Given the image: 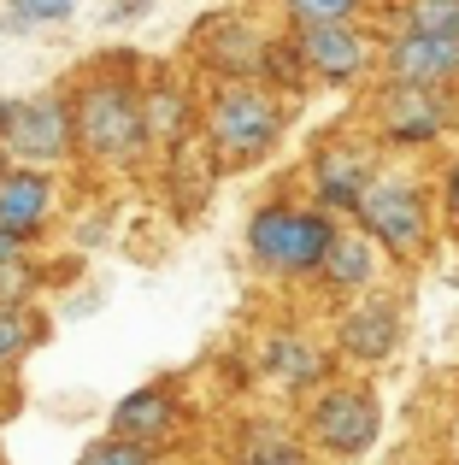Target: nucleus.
Returning a JSON list of instances; mask_svg holds the SVG:
<instances>
[{"label": "nucleus", "instance_id": "f257e3e1", "mask_svg": "<svg viewBox=\"0 0 459 465\" xmlns=\"http://www.w3.org/2000/svg\"><path fill=\"white\" fill-rule=\"evenodd\" d=\"M71 142L77 159L101 171H130L148 159V113H142V71L130 59H101L71 89Z\"/></svg>", "mask_w": 459, "mask_h": 465}, {"label": "nucleus", "instance_id": "f03ea898", "mask_svg": "<svg viewBox=\"0 0 459 465\" xmlns=\"http://www.w3.org/2000/svg\"><path fill=\"white\" fill-rule=\"evenodd\" d=\"M336 236H342V218H330L312 201L277 194V201L253 206L241 248H248V265L259 277H271V283H312Z\"/></svg>", "mask_w": 459, "mask_h": 465}, {"label": "nucleus", "instance_id": "7ed1b4c3", "mask_svg": "<svg viewBox=\"0 0 459 465\" xmlns=\"http://www.w3.org/2000/svg\"><path fill=\"white\" fill-rule=\"evenodd\" d=\"M288 130V101H277L259 83H212L200 101V148L219 171H248L277 153Z\"/></svg>", "mask_w": 459, "mask_h": 465}, {"label": "nucleus", "instance_id": "20e7f679", "mask_svg": "<svg viewBox=\"0 0 459 465\" xmlns=\"http://www.w3.org/2000/svg\"><path fill=\"white\" fill-rule=\"evenodd\" d=\"M354 224L371 236V248L395 265H425L430 242H436V201H430V183L406 165H383L371 177V189L359 194Z\"/></svg>", "mask_w": 459, "mask_h": 465}, {"label": "nucleus", "instance_id": "39448f33", "mask_svg": "<svg viewBox=\"0 0 459 465\" xmlns=\"http://www.w3.org/2000/svg\"><path fill=\"white\" fill-rule=\"evenodd\" d=\"M300 436L318 460H366L383 436V395L359 377H330L312 401H300Z\"/></svg>", "mask_w": 459, "mask_h": 465}, {"label": "nucleus", "instance_id": "423d86ee", "mask_svg": "<svg viewBox=\"0 0 459 465\" xmlns=\"http://www.w3.org/2000/svg\"><path fill=\"white\" fill-rule=\"evenodd\" d=\"M0 153L30 171H59L77 159L71 142V89H42L0 101Z\"/></svg>", "mask_w": 459, "mask_h": 465}, {"label": "nucleus", "instance_id": "0eeeda50", "mask_svg": "<svg viewBox=\"0 0 459 465\" xmlns=\"http://www.w3.org/2000/svg\"><path fill=\"white\" fill-rule=\"evenodd\" d=\"M371 124H377V148L395 153H425L459 124V94L448 89H406V83H383L371 101Z\"/></svg>", "mask_w": 459, "mask_h": 465}, {"label": "nucleus", "instance_id": "6e6552de", "mask_svg": "<svg viewBox=\"0 0 459 465\" xmlns=\"http://www.w3.org/2000/svg\"><path fill=\"white\" fill-rule=\"evenodd\" d=\"M377 171H383V159L371 136H324L307 153V201L324 206L330 218H354L359 194L371 189Z\"/></svg>", "mask_w": 459, "mask_h": 465}, {"label": "nucleus", "instance_id": "1a4fd4ad", "mask_svg": "<svg viewBox=\"0 0 459 465\" xmlns=\"http://www.w3.org/2000/svg\"><path fill=\"white\" fill-rule=\"evenodd\" d=\"M406 336V318H401V301L395 295H359V301H342L330 318V348L342 353L347 365H389L395 348Z\"/></svg>", "mask_w": 459, "mask_h": 465}, {"label": "nucleus", "instance_id": "9d476101", "mask_svg": "<svg viewBox=\"0 0 459 465\" xmlns=\"http://www.w3.org/2000/svg\"><path fill=\"white\" fill-rule=\"evenodd\" d=\"M307 59V77L324 89H359L377 65V47H371L366 24H312V30H288Z\"/></svg>", "mask_w": 459, "mask_h": 465}, {"label": "nucleus", "instance_id": "9b49d317", "mask_svg": "<svg viewBox=\"0 0 459 465\" xmlns=\"http://www.w3.org/2000/svg\"><path fill=\"white\" fill-rule=\"evenodd\" d=\"M253 371H259L277 395L312 401L324 383H330V348H324L312 330H300V324H277V330H265Z\"/></svg>", "mask_w": 459, "mask_h": 465}, {"label": "nucleus", "instance_id": "f8f14e48", "mask_svg": "<svg viewBox=\"0 0 459 465\" xmlns=\"http://www.w3.org/2000/svg\"><path fill=\"white\" fill-rule=\"evenodd\" d=\"M271 35L248 18V12H212L195 24V59L200 71H212V83H253L259 77V54Z\"/></svg>", "mask_w": 459, "mask_h": 465}, {"label": "nucleus", "instance_id": "ddd939ff", "mask_svg": "<svg viewBox=\"0 0 459 465\" xmlns=\"http://www.w3.org/2000/svg\"><path fill=\"white\" fill-rule=\"evenodd\" d=\"M383 83L406 89H459V42L454 35H418V30H389L377 47Z\"/></svg>", "mask_w": 459, "mask_h": 465}, {"label": "nucleus", "instance_id": "4468645a", "mask_svg": "<svg viewBox=\"0 0 459 465\" xmlns=\"http://www.w3.org/2000/svg\"><path fill=\"white\" fill-rule=\"evenodd\" d=\"M183 424H189V401H183V389H177V377H153V383L130 389V395L118 401L106 430L130 436V442H142V448H165Z\"/></svg>", "mask_w": 459, "mask_h": 465}, {"label": "nucleus", "instance_id": "2eb2a0df", "mask_svg": "<svg viewBox=\"0 0 459 465\" xmlns=\"http://www.w3.org/2000/svg\"><path fill=\"white\" fill-rule=\"evenodd\" d=\"M54 213H59V177L54 171L12 165L6 183H0V224L35 248V242L47 236V224H54Z\"/></svg>", "mask_w": 459, "mask_h": 465}, {"label": "nucleus", "instance_id": "dca6fc26", "mask_svg": "<svg viewBox=\"0 0 459 465\" xmlns=\"http://www.w3.org/2000/svg\"><path fill=\"white\" fill-rule=\"evenodd\" d=\"M142 113H148V142L165 153H183L189 142H200V101L189 94V83H177L171 71H160L153 83H142Z\"/></svg>", "mask_w": 459, "mask_h": 465}, {"label": "nucleus", "instance_id": "f3484780", "mask_svg": "<svg viewBox=\"0 0 459 465\" xmlns=\"http://www.w3.org/2000/svg\"><path fill=\"white\" fill-rule=\"evenodd\" d=\"M377 277H383V253L371 248V236L359 224H342V236L330 242V253H324L312 283H318L324 295L359 301V295H377Z\"/></svg>", "mask_w": 459, "mask_h": 465}, {"label": "nucleus", "instance_id": "a211bd4d", "mask_svg": "<svg viewBox=\"0 0 459 465\" xmlns=\"http://www.w3.org/2000/svg\"><path fill=\"white\" fill-rule=\"evenodd\" d=\"M230 465H324V460L312 454V442L295 424L241 419V430L230 436Z\"/></svg>", "mask_w": 459, "mask_h": 465}, {"label": "nucleus", "instance_id": "6ab92c4d", "mask_svg": "<svg viewBox=\"0 0 459 465\" xmlns=\"http://www.w3.org/2000/svg\"><path fill=\"white\" fill-rule=\"evenodd\" d=\"M259 89H271L277 101H300V94L312 89V77H307V59H300V47H295V35H271L265 42V54H259Z\"/></svg>", "mask_w": 459, "mask_h": 465}, {"label": "nucleus", "instance_id": "aec40b11", "mask_svg": "<svg viewBox=\"0 0 459 465\" xmlns=\"http://www.w3.org/2000/svg\"><path fill=\"white\" fill-rule=\"evenodd\" d=\"M42 330H47V318L35 312V307H0V377H6L12 365L35 348Z\"/></svg>", "mask_w": 459, "mask_h": 465}, {"label": "nucleus", "instance_id": "412c9836", "mask_svg": "<svg viewBox=\"0 0 459 465\" xmlns=\"http://www.w3.org/2000/svg\"><path fill=\"white\" fill-rule=\"evenodd\" d=\"M395 30L454 35L459 42V0H401V6H395Z\"/></svg>", "mask_w": 459, "mask_h": 465}, {"label": "nucleus", "instance_id": "4be33fe9", "mask_svg": "<svg viewBox=\"0 0 459 465\" xmlns=\"http://www.w3.org/2000/svg\"><path fill=\"white\" fill-rule=\"evenodd\" d=\"M371 0H277L288 30H312V24H359Z\"/></svg>", "mask_w": 459, "mask_h": 465}, {"label": "nucleus", "instance_id": "5701e85b", "mask_svg": "<svg viewBox=\"0 0 459 465\" xmlns=\"http://www.w3.org/2000/svg\"><path fill=\"white\" fill-rule=\"evenodd\" d=\"M77 465H165V460H160V448H142V442H130V436L106 430L77 454Z\"/></svg>", "mask_w": 459, "mask_h": 465}, {"label": "nucleus", "instance_id": "b1692460", "mask_svg": "<svg viewBox=\"0 0 459 465\" xmlns=\"http://www.w3.org/2000/svg\"><path fill=\"white\" fill-rule=\"evenodd\" d=\"M77 12V0H6L12 30H42V24H65Z\"/></svg>", "mask_w": 459, "mask_h": 465}, {"label": "nucleus", "instance_id": "393cba45", "mask_svg": "<svg viewBox=\"0 0 459 465\" xmlns=\"http://www.w3.org/2000/svg\"><path fill=\"white\" fill-rule=\"evenodd\" d=\"M35 289H42V272H35V260L0 265V307H30Z\"/></svg>", "mask_w": 459, "mask_h": 465}, {"label": "nucleus", "instance_id": "a878e982", "mask_svg": "<svg viewBox=\"0 0 459 465\" xmlns=\"http://www.w3.org/2000/svg\"><path fill=\"white\" fill-rule=\"evenodd\" d=\"M436 206H442V230L459 242V153L442 165V183H436Z\"/></svg>", "mask_w": 459, "mask_h": 465}, {"label": "nucleus", "instance_id": "bb28decb", "mask_svg": "<svg viewBox=\"0 0 459 465\" xmlns=\"http://www.w3.org/2000/svg\"><path fill=\"white\" fill-rule=\"evenodd\" d=\"M12 260H30V242H18L6 224H0V265H12Z\"/></svg>", "mask_w": 459, "mask_h": 465}, {"label": "nucleus", "instance_id": "cd10ccee", "mask_svg": "<svg viewBox=\"0 0 459 465\" xmlns=\"http://www.w3.org/2000/svg\"><path fill=\"white\" fill-rule=\"evenodd\" d=\"M148 12H153V0H118L112 18H118V24H130V18H148Z\"/></svg>", "mask_w": 459, "mask_h": 465}, {"label": "nucleus", "instance_id": "c85d7f7f", "mask_svg": "<svg viewBox=\"0 0 459 465\" xmlns=\"http://www.w3.org/2000/svg\"><path fill=\"white\" fill-rule=\"evenodd\" d=\"M6 171H12V159H6V153H0V183H6Z\"/></svg>", "mask_w": 459, "mask_h": 465}, {"label": "nucleus", "instance_id": "c756f323", "mask_svg": "<svg viewBox=\"0 0 459 465\" xmlns=\"http://www.w3.org/2000/svg\"><path fill=\"white\" fill-rule=\"evenodd\" d=\"M395 465H425V460H395Z\"/></svg>", "mask_w": 459, "mask_h": 465}, {"label": "nucleus", "instance_id": "7c9ffc66", "mask_svg": "<svg viewBox=\"0 0 459 465\" xmlns=\"http://www.w3.org/2000/svg\"><path fill=\"white\" fill-rule=\"evenodd\" d=\"M448 465H459V460H448Z\"/></svg>", "mask_w": 459, "mask_h": 465}]
</instances>
